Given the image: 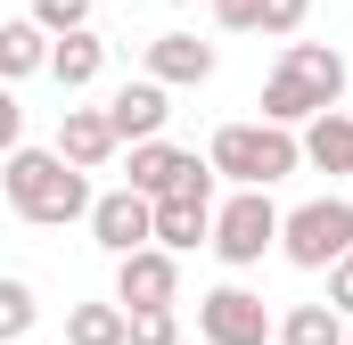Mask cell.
<instances>
[{"label":"cell","instance_id":"cell-23","mask_svg":"<svg viewBox=\"0 0 353 345\" xmlns=\"http://www.w3.org/2000/svg\"><path fill=\"white\" fill-rule=\"evenodd\" d=\"M214 17H222V33H255V0H214Z\"/></svg>","mask_w":353,"mask_h":345},{"label":"cell","instance_id":"cell-13","mask_svg":"<svg viewBox=\"0 0 353 345\" xmlns=\"http://www.w3.org/2000/svg\"><path fill=\"white\" fill-rule=\"evenodd\" d=\"M50 75H58V90H90L99 75H107V41H99L90 25L58 33V41H50Z\"/></svg>","mask_w":353,"mask_h":345},{"label":"cell","instance_id":"cell-21","mask_svg":"<svg viewBox=\"0 0 353 345\" xmlns=\"http://www.w3.org/2000/svg\"><path fill=\"white\" fill-rule=\"evenodd\" d=\"M33 25L41 33H74V25H90V0H33Z\"/></svg>","mask_w":353,"mask_h":345},{"label":"cell","instance_id":"cell-7","mask_svg":"<svg viewBox=\"0 0 353 345\" xmlns=\"http://www.w3.org/2000/svg\"><path fill=\"white\" fill-rule=\"evenodd\" d=\"M197 337L205 345H271V313L255 288H214L197 296Z\"/></svg>","mask_w":353,"mask_h":345},{"label":"cell","instance_id":"cell-15","mask_svg":"<svg viewBox=\"0 0 353 345\" xmlns=\"http://www.w3.org/2000/svg\"><path fill=\"white\" fill-rule=\"evenodd\" d=\"M50 41H58V33H41L33 17H8V25H0V83L50 75Z\"/></svg>","mask_w":353,"mask_h":345},{"label":"cell","instance_id":"cell-14","mask_svg":"<svg viewBox=\"0 0 353 345\" xmlns=\"http://www.w3.org/2000/svg\"><path fill=\"white\" fill-rule=\"evenodd\" d=\"M296 148H304L312 172H353V115H345V107H321V115L304 124Z\"/></svg>","mask_w":353,"mask_h":345},{"label":"cell","instance_id":"cell-9","mask_svg":"<svg viewBox=\"0 0 353 345\" xmlns=\"http://www.w3.org/2000/svg\"><path fill=\"white\" fill-rule=\"evenodd\" d=\"M148 222H157V247H205L214 239V197H197V189H173V197H148Z\"/></svg>","mask_w":353,"mask_h":345},{"label":"cell","instance_id":"cell-12","mask_svg":"<svg viewBox=\"0 0 353 345\" xmlns=\"http://www.w3.org/2000/svg\"><path fill=\"white\" fill-rule=\"evenodd\" d=\"M148 75L173 90V83H205L214 75V41H197V33H157L148 41Z\"/></svg>","mask_w":353,"mask_h":345},{"label":"cell","instance_id":"cell-1","mask_svg":"<svg viewBox=\"0 0 353 345\" xmlns=\"http://www.w3.org/2000/svg\"><path fill=\"white\" fill-rule=\"evenodd\" d=\"M0 197H8L25 222L58 230V222H83L90 214V172L66 165L58 148H8V157H0Z\"/></svg>","mask_w":353,"mask_h":345},{"label":"cell","instance_id":"cell-3","mask_svg":"<svg viewBox=\"0 0 353 345\" xmlns=\"http://www.w3.org/2000/svg\"><path fill=\"white\" fill-rule=\"evenodd\" d=\"M345 247H353V206L345 197H312V206L279 214V255L296 271H329Z\"/></svg>","mask_w":353,"mask_h":345},{"label":"cell","instance_id":"cell-22","mask_svg":"<svg viewBox=\"0 0 353 345\" xmlns=\"http://www.w3.org/2000/svg\"><path fill=\"white\" fill-rule=\"evenodd\" d=\"M329 304H337V313L353 321V247H345L337 263H329Z\"/></svg>","mask_w":353,"mask_h":345},{"label":"cell","instance_id":"cell-4","mask_svg":"<svg viewBox=\"0 0 353 345\" xmlns=\"http://www.w3.org/2000/svg\"><path fill=\"white\" fill-rule=\"evenodd\" d=\"M205 247L230 263V271L263 263L271 247H279V206H271V189H239L230 206H214V239H205Z\"/></svg>","mask_w":353,"mask_h":345},{"label":"cell","instance_id":"cell-18","mask_svg":"<svg viewBox=\"0 0 353 345\" xmlns=\"http://www.w3.org/2000/svg\"><path fill=\"white\" fill-rule=\"evenodd\" d=\"M33 321H41V304H33V288H25V279H0V345L33 337Z\"/></svg>","mask_w":353,"mask_h":345},{"label":"cell","instance_id":"cell-20","mask_svg":"<svg viewBox=\"0 0 353 345\" xmlns=\"http://www.w3.org/2000/svg\"><path fill=\"white\" fill-rule=\"evenodd\" d=\"M132 329H123V345H181V321L173 304H148V313H123Z\"/></svg>","mask_w":353,"mask_h":345},{"label":"cell","instance_id":"cell-11","mask_svg":"<svg viewBox=\"0 0 353 345\" xmlns=\"http://www.w3.org/2000/svg\"><path fill=\"white\" fill-rule=\"evenodd\" d=\"M165 115H173V107H165V83H157V75H140V83H123L115 99H107L115 140H157V132H165Z\"/></svg>","mask_w":353,"mask_h":345},{"label":"cell","instance_id":"cell-25","mask_svg":"<svg viewBox=\"0 0 353 345\" xmlns=\"http://www.w3.org/2000/svg\"><path fill=\"white\" fill-rule=\"evenodd\" d=\"M173 8H189V0H173Z\"/></svg>","mask_w":353,"mask_h":345},{"label":"cell","instance_id":"cell-10","mask_svg":"<svg viewBox=\"0 0 353 345\" xmlns=\"http://www.w3.org/2000/svg\"><path fill=\"white\" fill-rule=\"evenodd\" d=\"M123 140H115V124H107V107H58V157L66 165L99 172L107 157H115Z\"/></svg>","mask_w":353,"mask_h":345},{"label":"cell","instance_id":"cell-2","mask_svg":"<svg viewBox=\"0 0 353 345\" xmlns=\"http://www.w3.org/2000/svg\"><path fill=\"white\" fill-rule=\"evenodd\" d=\"M205 165L222 181H239V189H271V181H288L304 165V148H296L288 124H222L214 148H205Z\"/></svg>","mask_w":353,"mask_h":345},{"label":"cell","instance_id":"cell-26","mask_svg":"<svg viewBox=\"0 0 353 345\" xmlns=\"http://www.w3.org/2000/svg\"><path fill=\"white\" fill-rule=\"evenodd\" d=\"M345 345H353V329H345Z\"/></svg>","mask_w":353,"mask_h":345},{"label":"cell","instance_id":"cell-5","mask_svg":"<svg viewBox=\"0 0 353 345\" xmlns=\"http://www.w3.org/2000/svg\"><path fill=\"white\" fill-rule=\"evenodd\" d=\"M214 181H222V172L205 165L197 148H173L165 132H157V140H132V189H140V197H173V189L214 197Z\"/></svg>","mask_w":353,"mask_h":345},{"label":"cell","instance_id":"cell-19","mask_svg":"<svg viewBox=\"0 0 353 345\" xmlns=\"http://www.w3.org/2000/svg\"><path fill=\"white\" fill-rule=\"evenodd\" d=\"M304 17H312V0H255V33H271V41H296Z\"/></svg>","mask_w":353,"mask_h":345},{"label":"cell","instance_id":"cell-16","mask_svg":"<svg viewBox=\"0 0 353 345\" xmlns=\"http://www.w3.org/2000/svg\"><path fill=\"white\" fill-rule=\"evenodd\" d=\"M271 337L279 345H345V313L321 296V304H296L288 321H271Z\"/></svg>","mask_w":353,"mask_h":345},{"label":"cell","instance_id":"cell-24","mask_svg":"<svg viewBox=\"0 0 353 345\" xmlns=\"http://www.w3.org/2000/svg\"><path fill=\"white\" fill-rule=\"evenodd\" d=\"M17 140H25V107H17V99H8V90H0V157H8V148H17Z\"/></svg>","mask_w":353,"mask_h":345},{"label":"cell","instance_id":"cell-8","mask_svg":"<svg viewBox=\"0 0 353 345\" xmlns=\"http://www.w3.org/2000/svg\"><path fill=\"white\" fill-rule=\"evenodd\" d=\"M90 239H99V247H107V255H132V247H148V239H157V222H148V197H140V189H132V181H123V189H107V197H90Z\"/></svg>","mask_w":353,"mask_h":345},{"label":"cell","instance_id":"cell-17","mask_svg":"<svg viewBox=\"0 0 353 345\" xmlns=\"http://www.w3.org/2000/svg\"><path fill=\"white\" fill-rule=\"evenodd\" d=\"M123 304H74L66 313V345H123Z\"/></svg>","mask_w":353,"mask_h":345},{"label":"cell","instance_id":"cell-6","mask_svg":"<svg viewBox=\"0 0 353 345\" xmlns=\"http://www.w3.org/2000/svg\"><path fill=\"white\" fill-rule=\"evenodd\" d=\"M115 304L123 313H148V304H181V255L173 247H132V255H115Z\"/></svg>","mask_w":353,"mask_h":345}]
</instances>
